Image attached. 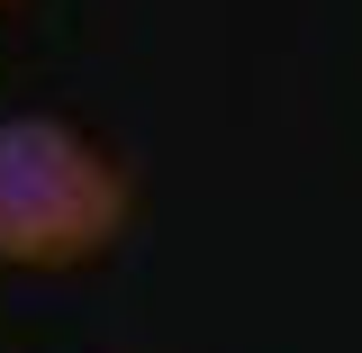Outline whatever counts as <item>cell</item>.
Returning a JSON list of instances; mask_svg holds the SVG:
<instances>
[{
    "mask_svg": "<svg viewBox=\"0 0 362 353\" xmlns=\"http://www.w3.org/2000/svg\"><path fill=\"white\" fill-rule=\"evenodd\" d=\"M136 218V181L73 118H0V272L100 263Z\"/></svg>",
    "mask_w": 362,
    "mask_h": 353,
    "instance_id": "1",
    "label": "cell"
}]
</instances>
